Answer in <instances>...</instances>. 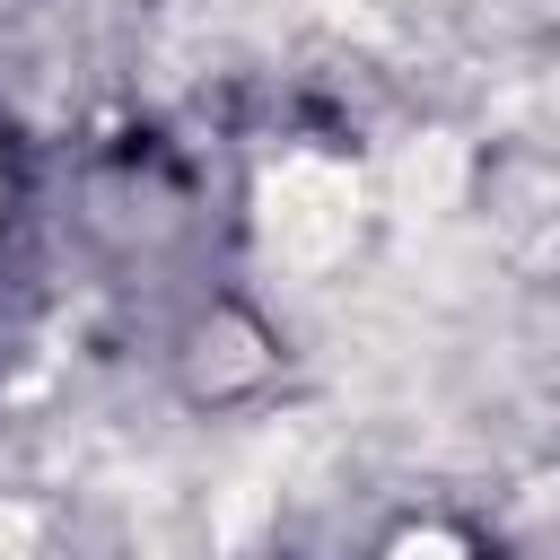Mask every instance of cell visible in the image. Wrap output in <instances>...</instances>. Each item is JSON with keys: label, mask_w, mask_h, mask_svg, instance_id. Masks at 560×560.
<instances>
[{"label": "cell", "mask_w": 560, "mask_h": 560, "mask_svg": "<svg viewBox=\"0 0 560 560\" xmlns=\"http://www.w3.org/2000/svg\"><path fill=\"white\" fill-rule=\"evenodd\" d=\"M9 201H18V149H9V131H0V228H9Z\"/></svg>", "instance_id": "cell-1"}]
</instances>
